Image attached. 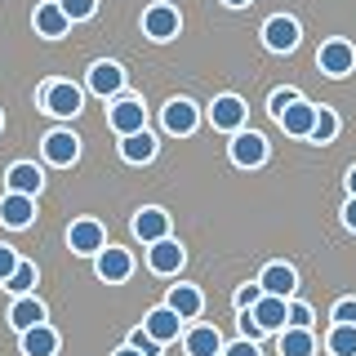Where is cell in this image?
Here are the masks:
<instances>
[{
    "mask_svg": "<svg viewBox=\"0 0 356 356\" xmlns=\"http://www.w3.org/2000/svg\"><path fill=\"white\" fill-rule=\"evenodd\" d=\"M183 263H187V250L178 245L174 236H161V241H152L147 245V267L156 276H174V272H183Z\"/></svg>",
    "mask_w": 356,
    "mask_h": 356,
    "instance_id": "7a4b0ae2",
    "label": "cell"
},
{
    "mask_svg": "<svg viewBox=\"0 0 356 356\" xmlns=\"http://www.w3.org/2000/svg\"><path fill=\"white\" fill-rule=\"evenodd\" d=\"M307 138L312 143H334V138H339V116H334L330 107H316V125H312Z\"/></svg>",
    "mask_w": 356,
    "mask_h": 356,
    "instance_id": "f546056e",
    "label": "cell"
},
{
    "mask_svg": "<svg viewBox=\"0 0 356 356\" xmlns=\"http://www.w3.org/2000/svg\"><path fill=\"white\" fill-rule=\"evenodd\" d=\"M0 285H5L9 294H31V285H36V263L18 259V267H14V272H9V276H5Z\"/></svg>",
    "mask_w": 356,
    "mask_h": 356,
    "instance_id": "f1b7e54d",
    "label": "cell"
},
{
    "mask_svg": "<svg viewBox=\"0 0 356 356\" xmlns=\"http://www.w3.org/2000/svg\"><path fill=\"white\" fill-rule=\"evenodd\" d=\"M31 22H36V31L44 40H63L67 27H72V18L58 9V0H44V5H36V14H31Z\"/></svg>",
    "mask_w": 356,
    "mask_h": 356,
    "instance_id": "ac0fdd59",
    "label": "cell"
},
{
    "mask_svg": "<svg viewBox=\"0 0 356 356\" xmlns=\"http://www.w3.org/2000/svg\"><path fill=\"white\" fill-rule=\"evenodd\" d=\"M161 120H165V134H178V138H187V134H196L200 125V111L192 98H170L161 111Z\"/></svg>",
    "mask_w": 356,
    "mask_h": 356,
    "instance_id": "8992f818",
    "label": "cell"
},
{
    "mask_svg": "<svg viewBox=\"0 0 356 356\" xmlns=\"http://www.w3.org/2000/svg\"><path fill=\"white\" fill-rule=\"evenodd\" d=\"M285 303H289V298H276V294H259V303L250 307L254 325H259L263 334H267V330H272V334H281V330H285Z\"/></svg>",
    "mask_w": 356,
    "mask_h": 356,
    "instance_id": "e0dca14e",
    "label": "cell"
},
{
    "mask_svg": "<svg viewBox=\"0 0 356 356\" xmlns=\"http://www.w3.org/2000/svg\"><path fill=\"white\" fill-rule=\"evenodd\" d=\"M178 27H183V18H178V9L174 5H152L147 14H143V31H147L152 40H174L178 36Z\"/></svg>",
    "mask_w": 356,
    "mask_h": 356,
    "instance_id": "7c38bea8",
    "label": "cell"
},
{
    "mask_svg": "<svg viewBox=\"0 0 356 356\" xmlns=\"http://www.w3.org/2000/svg\"><path fill=\"white\" fill-rule=\"evenodd\" d=\"M259 294H263V285L259 281H254V285H241L236 289V307L245 312V307H254V303H259Z\"/></svg>",
    "mask_w": 356,
    "mask_h": 356,
    "instance_id": "8d00e7d4",
    "label": "cell"
},
{
    "mask_svg": "<svg viewBox=\"0 0 356 356\" xmlns=\"http://www.w3.org/2000/svg\"><path fill=\"white\" fill-rule=\"evenodd\" d=\"M222 5H227V9H245V5H250V0H222Z\"/></svg>",
    "mask_w": 356,
    "mask_h": 356,
    "instance_id": "60d3db41",
    "label": "cell"
},
{
    "mask_svg": "<svg viewBox=\"0 0 356 356\" xmlns=\"http://www.w3.org/2000/svg\"><path fill=\"white\" fill-rule=\"evenodd\" d=\"M89 89H94L98 98H116L120 89H125V67L120 63H94L89 67Z\"/></svg>",
    "mask_w": 356,
    "mask_h": 356,
    "instance_id": "9a60e30c",
    "label": "cell"
},
{
    "mask_svg": "<svg viewBox=\"0 0 356 356\" xmlns=\"http://www.w3.org/2000/svg\"><path fill=\"white\" fill-rule=\"evenodd\" d=\"M298 40H303V31H298V22L289 18V14L267 18V27H263V44H267L272 54H294V49H298Z\"/></svg>",
    "mask_w": 356,
    "mask_h": 356,
    "instance_id": "277c9868",
    "label": "cell"
},
{
    "mask_svg": "<svg viewBox=\"0 0 356 356\" xmlns=\"http://www.w3.org/2000/svg\"><path fill=\"white\" fill-rule=\"evenodd\" d=\"M107 125L125 138V134H134V129H147V107L138 103V98H116V107L107 111Z\"/></svg>",
    "mask_w": 356,
    "mask_h": 356,
    "instance_id": "30bf717a",
    "label": "cell"
},
{
    "mask_svg": "<svg viewBox=\"0 0 356 356\" xmlns=\"http://www.w3.org/2000/svg\"><path fill=\"white\" fill-rule=\"evenodd\" d=\"M232 161L241 165V170H259L267 161V138L254 129H236L232 134Z\"/></svg>",
    "mask_w": 356,
    "mask_h": 356,
    "instance_id": "5b68a950",
    "label": "cell"
},
{
    "mask_svg": "<svg viewBox=\"0 0 356 356\" xmlns=\"http://www.w3.org/2000/svg\"><path fill=\"white\" fill-rule=\"evenodd\" d=\"M143 330H147L156 343H174L178 334H183V316H178L174 307H152L147 321H143Z\"/></svg>",
    "mask_w": 356,
    "mask_h": 356,
    "instance_id": "d6986e66",
    "label": "cell"
},
{
    "mask_svg": "<svg viewBox=\"0 0 356 356\" xmlns=\"http://www.w3.org/2000/svg\"><path fill=\"white\" fill-rule=\"evenodd\" d=\"M22 356H58V334L44 325V321L22 330Z\"/></svg>",
    "mask_w": 356,
    "mask_h": 356,
    "instance_id": "cb8c5ba5",
    "label": "cell"
},
{
    "mask_svg": "<svg viewBox=\"0 0 356 356\" xmlns=\"http://www.w3.org/2000/svg\"><path fill=\"white\" fill-rule=\"evenodd\" d=\"M120 156H125L129 165H147V161H156V138L147 129H134V134L120 138Z\"/></svg>",
    "mask_w": 356,
    "mask_h": 356,
    "instance_id": "d4e9b609",
    "label": "cell"
},
{
    "mask_svg": "<svg viewBox=\"0 0 356 356\" xmlns=\"http://www.w3.org/2000/svg\"><path fill=\"white\" fill-rule=\"evenodd\" d=\"M134 236H138L143 245H152V241L170 236V214H165V209H156V205L138 209V214H134Z\"/></svg>",
    "mask_w": 356,
    "mask_h": 356,
    "instance_id": "ffe728a7",
    "label": "cell"
},
{
    "mask_svg": "<svg viewBox=\"0 0 356 356\" xmlns=\"http://www.w3.org/2000/svg\"><path fill=\"white\" fill-rule=\"evenodd\" d=\"M5 183H9V192L40 196V187H44V170H40V165H31V161H18V165H9Z\"/></svg>",
    "mask_w": 356,
    "mask_h": 356,
    "instance_id": "44dd1931",
    "label": "cell"
},
{
    "mask_svg": "<svg viewBox=\"0 0 356 356\" xmlns=\"http://www.w3.org/2000/svg\"><path fill=\"white\" fill-rule=\"evenodd\" d=\"M259 285H263V294L294 298V289H298V272H294L289 263H267V267H263V276H259Z\"/></svg>",
    "mask_w": 356,
    "mask_h": 356,
    "instance_id": "2e32d148",
    "label": "cell"
},
{
    "mask_svg": "<svg viewBox=\"0 0 356 356\" xmlns=\"http://www.w3.org/2000/svg\"><path fill=\"white\" fill-rule=\"evenodd\" d=\"M325 348H330V356H356V325H339L334 321L325 334Z\"/></svg>",
    "mask_w": 356,
    "mask_h": 356,
    "instance_id": "83f0119b",
    "label": "cell"
},
{
    "mask_svg": "<svg viewBox=\"0 0 356 356\" xmlns=\"http://www.w3.org/2000/svg\"><path fill=\"white\" fill-rule=\"evenodd\" d=\"M343 222H348V232H356V196L343 205Z\"/></svg>",
    "mask_w": 356,
    "mask_h": 356,
    "instance_id": "f35d334b",
    "label": "cell"
},
{
    "mask_svg": "<svg viewBox=\"0 0 356 356\" xmlns=\"http://www.w3.org/2000/svg\"><path fill=\"white\" fill-rule=\"evenodd\" d=\"M67 245H72V254H98L107 245V232L98 218H76L72 227H67Z\"/></svg>",
    "mask_w": 356,
    "mask_h": 356,
    "instance_id": "9c48e42d",
    "label": "cell"
},
{
    "mask_svg": "<svg viewBox=\"0 0 356 356\" xmlns=\"http://www.w3.org/2000/svg\"><path fill=\"white\" fill-rule=\"evenodd\" d=\"M312 352H316L312 330H298V325H285L281 330V356H312Z\"/></svg>",
    "mask_w": 356,
    "mask_h": 356,
    "instance_id": "4316f807",
    "label": "cell"
},
{
    "mask_svg": "<svg viewBox=\"0 0 356 356\" xmlns=\"http://www.w3.org/2000/svg\"><path fill=\"white\" fill-rule=\"evenodd\" d=\"M218 356H263V352H259V343H254V339H236V343H227Z\"/></svg>",
    "mask_w": 356,
    "mask_h": 356,
    "instance_id": "e575fe53",
    "label": "cell"
},
{
    "mask_svg": "<svg viewBox=\"0 0 356 356\" xmlns=\"http://www.w3.org/2000/svg\"><path fill=\"white\" fill-rule=\"evenodd\" d=\"M245 116H250V107H245L236 94H218V98H214V107H209V125L222 129V134L245 129Z\"/></svg>",
    "mask_w": 356,
    "mask_h": 356,
    "instance_id": "ba28073f",
    "label": "cell"
},
{
    "mask_svg": "<svg viewBox=\"0 0 356 356\" xmlns=\"http://www.w3.org/2000/svg\"><path fill=\"white\" fill-rule=\"evenodd\" d=\"M129 348H138L143 356H161V348H165V343H156L147 330H134V334H129Z\"/></svg>",
    "mask_w": 356,
    "mask_h": 356,
    "instance_id": "d6a6232c",
    "label": "cell"
},
{
    "mask_svg": "<svg viewBox=\"0 0 356 356\" xmlns=\"http://www.w3.org/2000/svg\"><path fill=\"white\" fill-rule=\"evenodd\" d=\"M40 321H44V303H40V298H31V294H18V303L9 307V325L22 334V330L40 325Z\"/></svg>",
    "mask_w": 356,
    "mask_h": 356,
    "instance_id": "484cf974",
    "label": "cell"
},
{
    "mask_svg": "<svg viewBox=\"0 0 356 356\" xmlns=\"http://www.w3.org/2000/svg\"><path fill=\"white\" fill-rule=\"evenodd\" d=\"M294 98H298V89H289V85H285V89H276V94L267 98V111H272V116H281V111L294 103Z\"/></svg>",
    "mask_w": 356,
    "mask_h": 356,
    "instance_id": "836d02e7",
    "label": "cell"
},
{
    "mask_svg": "<svg viewBox=\"0 0 356 356\" xmlns=\"http://www.w3.org/2000/svg\"><path fill=\"white\" fill-rule=\"evenodd\" d=\"M14 267H18V254L9 250V245H0V281H5V276L14 272Z\"/></svg>",
    "mask_w": 356,
    "mask_h": 356,
    "instance_id": "74e56055",
    "label": "cell"
},
{
    "mask_svg": "<svg viewBox=\"0 0 356 356\" xmlns=\"http://www.w3.org/2000/svg\"><path fill=\"white\" fill-rule=\"evenodd\" d=\"M183 348H187V356H218L222 352V334L214 325H196V330L183 334Z\"/></svg>",
    "mask_w": 356,
    "mask_h": 356,
    "instance_id": "603a6c76",
    "label": "cell"
},
{
    "mask_svg": "<svg viewBox=\"0 0 356 356\" xmlns=\"http://www.w3.org/2000/svg\"><path fill=\"white\" fill-rule=\"evenodd\" d=\"M58 9H63L72 22H85V18L98 14V0H58Z\"/></svg>",
    "mask_w": 356,
    "mask_h": 356,
    "instance_id": "4dcf8cb0",
    "label": "cell"
},
{
    "mask_svg": "<svg viewBox=\"0 0 356 356\" xmlns=\"http://www.w3.org/2000/svg\"><path fill=\"white\" fill-rule=\"evenodd\" d=\"M44 161L49 165H76V156H81V138H76V134H67V129H54V134H44Z\"/></svg>",
    "mask_w": 356,
    "mask_h": 356,
    "instance_id": "5bb4252c",
    "label": "cell"
},
{
    "mask_svg": "<svg viewBox=\"0 0 356 356\" xmlns=\"http://www.w3.org/2000/svg\"><path fill=\"white\" fill-rule=\"evenodd\" d=\"M165 307H174L183 321H196L200 312H205V294H200L196 285H170V298H165Z\"/></svg>",
    "mask_w": 356,
    "mask_h": 356,
    "instance_id": "7402d4cb",
    "label": "cell"
},
{
    "mask_svg": "<svg viewBox=\"0 0 356 356\" xmlns=\"http://www.w3.org/2000/svg\"><path fill=\"white\" fill-rule=\"evenodd\" d=\"M316 67H321L325 76H334V81H339V76H348L352 67H356V49H352L348 40H325V44L316 49Z\"/></svg>",
    "mask_w": 356,
    "mask_h": 356,
    "instance_id": "52a82bcc",
    "label": "cell"
},
{
    "mask_svg": "<svg viewBox=\"0 0 356 356\" xmlns=\"http://www.w3.org/2000/svg\"><path fill=\"white\" fill-rule=\"evenodd\" d=\"M116 356H143V352H138V348H120Z\"/></svg>",
    "mask_w": 356,
    "mask_h": 356,
    "instance_id": "b9f144b4",
    "label": "cell"
},
{
    "mask_svg": "<svg viewBox=\"0 0 356 356\" xmlns=\"http://www.w3.org/2000/svg\"><path fill=\"white\" fill-rule=\"evenodd\" d=\"M31 218H36V196H22V192H5L0 196V222L5 227H31Z\"/></svg>",
    "mask_w": 356,
    "mask_h": 356,
    "instance_id": "4fadbf2b",
    "label": "cell"
},
{
    "mask_svg": "<svg viewBox=\"0 0 356 356\" xmlns=\"http://www.w3.org/2000/svg\"><path fill=\"white\" fill-rule=\"evenodd\" d=\"M276 125H281L289 138H307L312 125H316V103H307V98H294L281 116H276Z\"/></svg>",
    "mask_w": 356,
    "mask_h": 356,
    "instance_id": "8fae6325",
    "label": "cell"
},
{
    "mask_svg": "<svg viewBox=\"0 0 356 356\" xmlns=\"http://www.w3.org/2000/svg\"><path fill=\"white\" fill-rule=\"evenodd\" d=\"M348 192L356 196V165H352V170H348Z\"/></svg>",
    "mask_w": 356,
    "mask_h": 356,
    "instance_id": "ab89813d",
    "label": "cell"
},
{
    "mask_svg": "<svg viewBox=\"0 0 356 356\" xmlns=\"http://www.w3.org/2000/svg\"><path fill=\"white\" fill-rule=\"evenodd\" d=\"M334 321L339 325H356V298H339L334 303Z\"/></svg>",
    "mask_w": 356,
    "mask_h": 356,
    "instance_id": "d590c367",
    "label": "cell"
},
{
    "mask_svg": "<svg viewBox=\"0 0 356 356\" xmlns=\"http://www.w3.org/2000/svg\"><path fill=\"white\" fill-rule=\"evenodd\" d=\"M40 107L49 111V116H76V111L85 107V94H81V85H72V81H54V85H44L40 89Z\"/></svg>",
    "mask_w": 356,
    "mask_h": 356,
    "instance_id": "6da1fadb",
    "label": "cell"
},
{
    "mask_svg": "<svg viewBox=\"0 0 356 356\" xmlns=\"http://www.w3.org/2000/svg\"><path fill=\"white\" fill-rule=\"evenodd\" d=\"M94 267H98V281L120 285V281H129L134 259H129V250H120V245H103V250L94 254Z\"/></svg>",
    "mask_w": 356,
    "mask_h": 356,
    "instance_id": "3957f363",
    "label": "cell"
},
{
    "mask_svg": "<svg viewBox=\"0 0 356 356\" xmlns=\"http://www.w3.org/2000/svg\"><path fill=\"white\" fill-rule=\"evenodd\" d=\"M0 129H5V116H0Z\"/></svg>",
    "mask_w": 356,
    "mask_h": 356,
    "instance_id": "7bdbcfd3",
    "label": "cell"
},
{
    "mask_svg": "<svg viewBox=\"0 0 356 356\" xmlns=\"http://www.w3.org/2000/svg\"><path fill=\"white\" fill-rule=\"evenodd\" d=\"M285 325L312 330V307H307V303H298V298H289V303H285Z\"/></svg>",
    "mask_w": 356,
    "mask_h": 356,
    "instance_id": "1f68e13d",
    "label": "cell"
}]
</instances>
